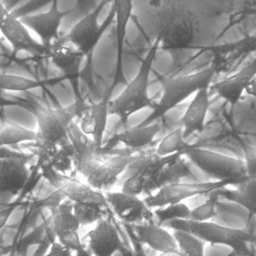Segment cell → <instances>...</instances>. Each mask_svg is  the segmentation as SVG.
I'll return each instance as SVG.
<instances>
[{
  "label": "cell",
  "instance_id": "cell-13",
  "mask_svg": "<svg viewBox=\"0 0 256 256\" xmlns=\"http://www.w3.org/2000/svg\"><path fill=\"white\" fill-rule=\"evenodd\" d=\"M82 242L92 256H115L119 252L127 256L119 230L109 217L98 221Z\"/></svg>",
  "mask_w": 256,
  "mask_h": 256
},
{
  "label": "cell",
  "instance_id": "cell-11",
  "mask_svg": "<svg viewBox=\"0 0 256 256\" xmlns=\"http://www.w3.org/2000/svg\"><path fill=\"white\" fill-rule=\"evenodd\" d=\"M33 156L0 158V205L11 204V200L18 196L28 185L30 170L28 163Z\"/></svg>",
  "mask_w": 256,
  "mask_h": 256
},
{
  "label": "cell",
  "instance_id": "cell-24",
  "mask_svg": "<svg viewBox=\"0 0 256 256\" xmlns=\"http://www.w3.org/2000/svg\"><path fill=\"white\" fill-rule=\"evenodd\" d=\"M131 227L137 240L143 246H146L153 251L160 253L171 249H177L172 232L155 222L131 225Z\"/></svg>",
  "mask_w": 256,
  "mask_h": 256
},
{
  "label": "cell",
  "instance_id": "cell-32",
  "mask_svg": "<svg viewBox=\"0 0 256 256\" xmlns=\"http://www.w3.org/2000/svg\"><path fill=\"white\" fill-rule=\"evenodd\" d=\"M208 199L200 205L191 208L190 220L197 222H207L215 218L220 211V201L215 195L210 193Z\"/></svg>",
  "mask_w": 256,
  "mask_h": 256
},
{
  "label": "cell",
  "instance_id": "cell-39",
  "mask_svg": "<svg viewBox=\"0 0 256 256\" xmlns=\"http://www.w3.org/2000/svg\"><path fill=\"white\" fill-rule=\"evenodd\" d=\"M6 256H15L14 254H8V255H6Z\"/></svg>",
  "mask_w": 256,
  "mask_h": 256
},
{
  "label": "cell",
  "instance_id": "cell-22",
  "mask_svg": "<svg viewBox=\"0 0 256 256\" xmlns=\"http://www.w3.org/2000/svg\"><path fill=\"white\" fill-rule=\"evenodd\" d=\"M111 99L112 96L106 92L101 100L98 102H93L90 106H88L82 117L78 120L80 125H84L86 123L88 124V128L84 132L92 138L99 154H103L102 147L107 130L108 118L110 116L109 103Z\"/></svg>",
  "mask_w": 256,
  "mask_h": 256
},
{
  "label": "cell",
  "instance_id": "cell-6",
  "mask_svg": "<svg viewBox=\"0 0 256 256\" xmlns=\"http://www.w3.org/2000/svg\"><path fill=\"white\" fill-rule=\"evenodd\" d=\"M106 3L107 0L101 1L96 8L81 18L67 34L60 36V38L54 43V45L69 44L85 56L86 63L82 73L91 68L95 48L99 44L104 33L114 22V11L112 8L106 20L103 23L99 22L100 14Z\"/></svg>",
  "mask_w": 256,
  "mask_h": 256
},
{
  "label": "cell",
  "instance_id": "cell-30",
  "mask_svg": "<svg viewBox=\"0 0 256 256\" xmlns=\"http://www.w3.org/2000/svg\"><path fill=\"white\" fill-rule=\"evenodd\" d=\"M153 213L155 216V223L163 226L169 221L190 219L191 208L182 202L153 209Z\"/></svg>",
  "mask_w": 256,
  "mask_h": 256
},
{
  "label": "cell",
  "instance_id": "cell-34",
  "mask_svg": "<svg viewBox=\"0 0 256 256\" xmlns=\"http://www.w3.org/2000/svg\"><path fill=\"white\" fill-rule=\"evenodd\" d=\"M17 206H18L17 203H11L9 205H6L0 208V231L7 225L8 221L14 214Z\"/></svg>",
  "mask_w": 256,
  "mask_h": 256
},
{
  "label": "cell",
  "instance_id": "cell-9",
  "mask_svg": "<svg viewBox=\"0 0 256 256\" xmlns=\"http://www.w3.org/2000/svg\"><path fill=\"white\" fill-rule=\"evenodd\" d=\"M234 185L228 181H205V182H176L167 184L155 193L147 196L144 200L150 209L160 208L170 204L182 203L185 200L207 196L213 191Z\"/></svg>",
  "mask_w": 256,
  "mask_h": 256
},
{
  "label": "cell",
  "instance_id": "cell-20",
  "mask_svg": "<svg viewBox=\"0 0 256 256\" xmlns=\"http://www.w3.org/2000/svg\"><path fill=\"white\" fill-rule=\"evenodd\" d=\"M255 73V60H252L240 71L210 85L209 89L229 103L231 107H235L242 99L244 92L249 91L250 86L253 85Z\"/></svg>",
  "mask_w": 256,
  "mask_h": 256
},
{
  "label": "cell",
  "instance_id": "cell-1",
  "mask_svg": "<svg viewBox=\"0 0 256 256\" xmlns=\"http://www.w3.org/2000/svg\"><path fill=\"white\" fill-rule=\"evenodd\" d=\"M154 26L159 48L175 51L186 49L194 43L199 21L195 12L186 3L166 0L156 8Z\"/></svg>",
  "mask_w": 256,
  "mask_h": 256
},
{
  "label": "cell",
  "instance_id": "cell-37",
  "mask_svg": "<svg viewBox=\"0 0 256 256\" xmlns=\"http://www.w3.org/2000/svg\"><path fill=\"white\" fill-rule=\"evenodd\" d=\"M74 256H92V255H91L90 252L84 247V248H82L81 250L75 252V253H74Z\"/></svg>",
  "mask_w": 256,
  "mask_h": 256
},
{
  "label": "cell",
  "instance_id": "cell-7",
  "mask_svg": "<svg viewBox=\"0 0 256 256\" xmlns=\"http://www.w3.org/2000/svg\"><path fill=\"white\" fill-rule=\"evenodd\" d=\"M183 156L214 181H228L237 185L250 177L245 161L240 157L206 149L197 144H190Z\"/></svg>",
  "mask_w": 256,
  "mask_h": 256
},
{
  "label": "cell",
  "instance_id": "cell-28",
  "mask_svg": "<svg viewBox=\"0 0 256 256\" xmlns=\"http://www.w3.org/2000/svg\"><path fill=\"white\" fill-rule=\"evenodd\" d=\"M172 234L182 256H205V243L202 240L181 230H172Z\"/></svg>",
  "mask_w": 256,
  "mask_h": 256
},
{
  "label": "cell",
  "instance_id": "cell-23",
  "mask_svg": "<svg viewBox=\"0 0 256 256\" xmlns=\"http://www.w3.org/2000/svg\"><path fill=\"white\" fill-rule=\"evenodd\" d=\"M161 130L158 123L132 128H125L121 132L115 133L106 143L103 144L102 153L106 154L114 149L118 144H122L128 150L143 149L152 144Z\"/></svg>",
  "mask_w": 256,
  "mask_h": 256
},
{
  "label": "cell",
  "instance_id": "cell-19",
  "mask_svg": "<svg viewBox=\"0 0 256 256\" xmlns=\"http://www.w3.org/2000/svg\"><path fill=\"white\" fill-rule=\"evenodd\" d=\"M0 32L17 52H27L32 55L48 53V49L37 39L13 12L0 20Z\"/></svg>",
  "mask_w": 256,
  "mask_h": 256
},
{
  "label": "cell",
  "instance_id": "cell-27",
  "mask_svg": "<svg viewBox=\"0 0 256 256\" xmlns=\"http://www.w3.org/2000/svg\"><path fill=\"white\" fill-rule=\"evenodd\" d=\"M190 144L191 143L185 140L182 129L178 126L160 140L155 148V154L160 157L171 156L174 154L183 155V152L190 146Z\"/></svg>",
  "mask_w": 256,
  "mask_h": 256
},
{
  "label": "cell",
  "instance_id": "cell-38",
  "mask_svg": "<svg viewBox=\"0 0 256 256\" xmlns=\"http://www.w3.org/2000/svg\"><path fill=\"white\" fill-rule=\"evenodd\" d=\"M115 256H124V255H123L122 253H120V252H119V253H117Z\"/></svg>",
  "mask_w": 256,
  "mask_h": 256
},
{
  "label": "cell",
  "instance_id": "cell-21",
  "mask_svg": "<svg viewBox=\"0 0 256 256\" xmlns=\"http://www.w3.org/2000/svg\"><path fill=\"white\" fill-rule=\"evenodd\" d=\"M209 90V87H204L193 95L190 104L179 121V127L182 129L183 136L187 141L192 135L201 134L205 129L210 109Z\"/></svg>",
  "mask_w": 256,
  "mask_h": 256
},
{
  "label": "cell",
  "instance_id": "cell-29",
  "mask_svg": "<svg viewBox=\"0 0 256 256\" xmlns=\"http://www.w3.org/2000/svg\"><path fill=\"white\" fill-rule=\"evenodd\" d=\"M45 83V81H39L24 76L0 73V91L26 92L41 88Z\"/></svg>",
  "mask_w": 256,
  "mask_h": 256
},
{
  "label": "cell",
  "instance_id": "cell-2",
  "mask_svg": "<svg viewBox=\"0 0 256 256\" xmlns=\"http://www.w3.org/2000/svg\"><path fill=\"white\" fill-rule=\"evenodd\" d=\"M34 114L37 120L36 138L33 142L36 149V169L49 164L57 154L60 145L67 140V131L77 119L74 104L67 107L36 106Z\"/></svg>",
  "mask_w": 256,
  "mask_h": 256
},
{
  "label": "cell",
  "instance_id": "cell-17",
  "mask_svg": "<svg viewBox=\"0 0 256 256\" xmlns=\"http://www.w3.org/2000/svg\"><path fill=\"white\" fill-rule=\"evenodd\" d=\"M67 139L73 152V163L77 171L86 179L104 154L97 152L92 138L81 129L77 119L68 128Z\"/></svg>",
  "mask_w": 256,
  "mask_h": 256
},
{
  "label": "cell",
  "instance_id": "cell-33",
  "mask_svg": "<svg viewBox=\"0 0 256 256\" xmlns=\"http://www.w3.org/2000/svg\"><path fill=\"white\" fill-rule=\"evenodd\" d=\"M74 252L60 244L56 239L52 241L48 252L44 256H73Z\"/></svg>",
  "mask_w": 256,
  "mask_h": 256
},
{
  "label": "cell",
  "instance_id": "cell-14",
  "mask_svg": "<svg viewBox=\"0 0 256 256\" xmlns=\"http://www.w3.org/2000/svg\"><path fill=\"white\" fill-rule=\"evenodd\" d=\"M108 208L121 221L129 225L155 222L153 210L150 209L139 196L129 195L121 191L104 193Z\"/></svg>",
  "mask_w": 256,
  "mask_h": 256
},
{
  "label": "cell",
  "instance_id": "cell-16",
  "mask_svg": "<svg viewBox=\"0 0 256 256\" xmlns=\"http://www.w3.org/2000/svg\"><path fill=\"white\" fill-rule=\"evenodd\" d=\"M112 9L114 11V22L116 31V61L112 84L107 93L113 95L118 85L125 86L127 79L124 72V49L128 24L132 17L133 0H114Z\"/></svg>",
  "mask_w": 256,
  "mask_h": 256
},
{
  "label": "cell",
  "instance_id": "cell-25",
  "mask_svg": "<svg viewBox=\"0 0 256 256\" xmlns=\"http://www.w3.org/2000/svg\"><path fill=\"white\" fill-rule=\"evenodd\" d=\"M255 193H256V178L249 177L243 182L236 185L235 189H228V187L213 191L219 200H227L240 205L250 214L255 215Z\"/></svg>",
  "mask_w": 256,
  "mask_h": 256
},
{
  "label": "cell",
  "instance_id": "cell-26",
  "mask_svg": "<svg viewBox=\"0 0 256 256\" xmlns=\"http://www.w3.org/2000/svg\"><path fill=\"white\" fill-rule=\"evenodd\" d=\"M36 132L22 125L4 122L0 126V148L18 145L26 142H34Z\"/></svg>",
  "mask_w": 256,
  "mask_h": 256
},
{
  "label": "cell",
  "instance_id": "cell-3",
  "mask_svg": "<svg viewBox=\"0 0 256 256\" xmlns=\"http://www.w3.org/2000/svg\"><path fill=\"white\" fill-rule=\"evenodd\" d=\"M159 49V41L155 39L142 59L137 74L130 82H127L117 97L110 100L109 115L116 116L124 129L128 128L129 120L134 114L144 109H153L155 106L149 94V86L150 75Z\"/></svg>",
  "mask_w": 256,
  "mask_h": 256
},
{
  "label": "cell",
  "instance_id": "cell-8",
  "mask_svg": "<svg viewBox=\"0 0 256 256\" xmlns=\"http://www.w3.org/2000/svg\"><path fill=\"white\" fill-rule=\"evenodd\" d=\"M47 54L53 66L61 72L72 88L75 99L73 104L77 111V120H79L88 107L80 86L82 76L81 67L85 60V56L69 44L53 45L49 48Z\"/></svg>",
  "mask_w": 256,
  "mask_h": 256
},
{
  "label": "cell",
  "instance_id": "cell-36",
  "mask_svg": "<svg viewBox=\"0 0 256 256\" xmlns=\"http://www.w3.org/2000/svg\"><path fill=\"white\" fill-rule=\"evenodd\" d=\"M8 13H9V10L6 8V6L2 2H0V20H2Z\"/></svg>",
  "mask_w": 256,
  "mask_h": 256
},
{
  "label": "cell",
  "instance_id": "cell-18",
  "mask_svg": "<svg viewBox=\"0 0 256 256\" xmlns=\"http://www.w3.org/2000/svg\"><path fill=\"white\" fill-rule=\"evenodd\" d=\"M81 225L73 213V203L62 201L52 212V232L55 239L74 253L84 248L79 234Z\"/></svg>",
  "mask_w": 256,
  "mask_h": 256
},
{
  "label": "cell",
  "instance_id": "cell-31",
  "mask_svg": "<svg viewBox=\"0 0 256 256\" xmlns=\"http://www.w3.org/2000/svg\"><path fill=\"white\" fill-rule=\"evenodd\" d=\"M108 208L91 203H73V213L81 227L96 224L104 218Z\"/></svg>",
  "mask_w": 256,
  "mask_h": 256
},
{
  "label": "cell",
  "instance_id": "cell-10",
  "mask_svg": "<svg viewBox=\"0 0 256 256\" xmlns=\"http://www.w3.org/2000/svg\"><path fill=\"white\" fill-rule=\"evenodd\" d=\"M37 170L54 189L58 190L65 199L72 203H91L108 208L104 193L93 189L87 183L73 176L61 174L49 164H45Z\"/></svg>",
  "mask_w": 256,
  "mask_h": 256
},
{
  "label": "cell",
  "instance_id": "cell-35",
  "mask_svg": "<svg viewBox=\"0 0 256 256\" xmlns=\"http://www.w3.org/2000/svg\"><path fill=\"white\" fill-rule=\"evenodd\" d=\"M157 256H182V254L179 252L178 249H171L168 251L160 252Z\"/></svg>",
  "mask_w": 256,
  "mask_h": 256
},
{
  "label": "cell",
  "instance_id": "cell-15",
  "mask_svg": "<svg viewBox=\"0 0 256 256\" xmlns=\"http://www.w3.org/2000/svg\"><path fill=\"white\" fill-rule=\"evenodd\" d=\"M71 13V10L62 11L59 8V0H52L48 11L37 14L24 15L21 22L40 39V42L49 50L60 38V27L63 19Z\"/></svg>",
  "mask_w": 256,
  "mask_h": 256
},
{
  "label": "cell",
  "instance_id": "cell-4",
  "mask_svg": "<svg viewBox=\"0 0 256 256\" xmlns=\"http://www.w3.org/2000/svg\"><path fill=\"white\" fill-rule=\"evenodd\" d=\"M170 230L188 232L204 243L223 245L232 250L236 256H250V246L254 243V233L248 229L229 227L211 221L197 222L190 219L173 220L163 225Z\"/></svg>",
  "mask_w": 256,
  "mask_h": 256
},
{
  "label": "cell",
  "instance_id": "cell-12",
  "mask_svg": "<svg viewBox=\"0 0 256 256\" xmlns=\"http://www.w3.org/2000/svg\"><path fill=\"white\" fill-rule=\"evenodd\" d=\"M110 152L102 156L98 165L86 178V183L89 186L102 193L110 191L118 183L134 157L128 149L114 154H110Z\"/></svg>",
  "mask_w": 256,
  "mask_h": 256
},
{
  "label": "cell",
  "instance_id": "cell-5",
  "mask_svg": "<svg viewBox=\"0 0 256 256\" xmlns=\"http://www.w3.org/2000/svg\"><path fill=\"white\" fill-rule=\"evenodd\" d=\"M215 73L214 66H211L201 71L169 79L164 84L161 97L158 102H155L152 112L136 126L143 127L157 123L158 120L164 118L167 113L193 96L199 89L210 87Z\"/></svg>",
  "mask_w": 256,
  "mask_h": 256
}]
</instances>
